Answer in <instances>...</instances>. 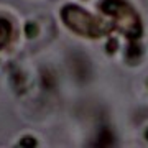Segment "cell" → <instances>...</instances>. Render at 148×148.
Instances as JSON below:
<instances>
[{
    "label": "cell",
    "instance_id": "1",
    "mask_svg": "<svg viewBox=\"0 0 148 148\" xmlns=\"http://www.w3.org/2000/svg\"><path fill=\"white\" fill-rule=\"evenodd\" d=\"M61 16L66 27L81 36L99 38L110 30L109 25L102 23L99 18H95L94 15H90L89 12L82 10L77 5H66L61 12Z\"/></svg>",
    "mask_w": 148,
    "mask_h": 148
},
{
    "label": "cell",
    "instance_id": "2",
    "mask_svg": "<svg viewBox=\"0 0 148 148\" xmlns=\"http://www.w3.org/2000/svg\"><path fill=\"white\" fill-rule=\"evenodd\" d=\"M101 10L106 15L112 16L115 27L128 38H137L142 33L140 15L127 0H102Z\"/></svg>",
    "mask_w": 148,
    "mask_h": 148
},
{
    "label": "cell",
    "instance_id": "3",
    "mask_svg": "<svg viewBox=\"0 0 148 148\" xmlns=\"http://www.w3.org/2000/svg\"><path fill=\"white\" fill-rule=\"evenodd\" d=\"M10 33H12V27L10 23L3 18H0V48H3L10 40Z\"/></svg>",
    "mask_w": 148,
    "mask_h": 148
}]
</instances>
